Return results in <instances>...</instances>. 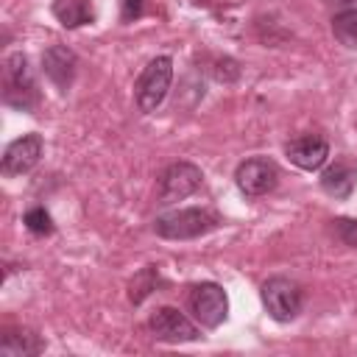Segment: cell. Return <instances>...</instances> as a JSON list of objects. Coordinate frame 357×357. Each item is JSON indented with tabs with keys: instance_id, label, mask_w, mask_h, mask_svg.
I'll list each match as a JSON object with an SVG mask.
<instances>
[{
	"instance_id": "obj_1",
	"label": "cell",
	"mask_w": 357,
	"mask_h": 357,
	"mask_svg": "<svg viewBox=\"0 0 357 357\" xmlns=\"http://www.w3.org/2000/svg\"><path fill=\"white\" fill-rule=\"evenodd\" d=\"M3 100L20 112H33L39 103V89L22 53H11L3 61Z\"/></svg>"
},
{
	"instance_id": "obj_2",
	"label": "cell",
	"mask_w": 357,
	"mask_h": 357,
	"mask_svg": "<svg viewBox=\"0 0 357 357\" xmlns=\"http://www.w3.org/2000/svg\"><path fill=\"white\" fill-rule=\"evenodd\" d=\"M218 215L212 209H201V206H187V209H176L167 215H159L153 220V231L159 237L167 240H192L201 237L206 231H212L218 226Z\"/></svg>"
},
{
	"instance_id": "obj_3",
	"label": "cell",
	"mask_w": 357,
	"mask_h": 357,
	"mask_svg": "<svg viewBox=\"0 0 357 357\" xmlns=\"http://www.w3.org/2000/svg\"><path fill=\"white\" fill-rule=\"evenodd\" d=\"M170 81H173V59L170 56L151 59L134 84V98H137L139 112H153L165 100Z\"/></svg>"
},
{
	"instance_id": "obj_4",
	"label": "cell",
	"mask_w": 357,
	"mask_h": 357,
	"mask_svg": "<svg viewBox=\"0 0 357 357\" xmlns=\"http://www.w3.org/2000/svg\"><path fill=\"white\" fill-rule=\"evenodd\" d=\"M201 184H204V173H201L198 165H192V162H173L159 176L156 198H159V204H176V201L190 198Z\"/></svg>"
},
{
	"instance_id": "obj_5",
	"label": "cell",
	"mask_w": 357,
	"mask_h": 357,
	"mask_svg": "<svg viewBox=\"0 0 357 357\" xmlns=\"http://www.w3.org/2000/svg\"><path fill=\"white\" fill-rule=\"evenodd\" d=\"M262 304H265V310H268V315L273 321H282L284 324V321H293L301 312L304 293H301V287L293 279L271 276L262 284Z\"/></svg>"
},
{
	"instance_id": "obj_6",
	"label": "cell",
	"mask_w": 357,
	"mask_h": 357,
	"mask_svg": "<svg viewBox=\"0 0 357 357\" xmlns=\"http://www.w3.org/2000/svg\"><path fill=\"white\" fill-rule=\"evenodd\" d=\"M234 181H237V187H240L243 195L259 198V195H268L279 184V167L268 156H251V159H245V162L237 165Z\"/></svg>"
},
{
	"instance_id": "obj_7",
	"label": "cell",
	"mask_w": 357,
	"mask_h": 357,
	"mask_svg": "<svg viewBox=\"0 0 357 357\" xmlns=\"http://www.w3.org/2000/svg\"><path fill=\"white\" fill-rule=\"evenodd\" d=\"M190 310L195 315V321L206 329H215L226 321L229 315V298L223 293L220 284L215 282H201L190 290Z\"/></svg>"
},
{
	"instance_id": "obj_8",
	"label": "cell",
	"mask_w": 357,
	"mask_h": 357,
	"mask_svg": "<svg viewBox=\"0 0 357 357\" xmlns=\"http://www.w3.org/2000/svg\"><path fill=\"white\" fill-rule=\"evenodd\" d=\"M151 332L156 340H165V343H187V340H198L201 332L198 326L176 307H159L151 321H148Z\"/></svg>"
},
{
	"instance_id": "obj_9",
	"label": "cell",
	"mask_w": 357,
	"mask_h": 357,
	"mask_svg": "<svg viewBox=\"0 0 357 357\" xmlns=\"http://www.w3.org/2000/svg\"><path fill=\"white\" fill-rule=\"evenodd\" d=\"M39 156H42V137H39V134H22L20 139H14V142L6 148L0 170H3L6 178L22 176V173H28V170L36 167Z\"/></svg>"
},
{
	"instance_id": "obj_10",
	"label": "cell",
	"mask_w": 357,
	"mask_h": 357,
	"mask_svg": "<svg viewBox=\"0 0 357 357\" xmlns=\"http://www.w3.org/2000/svg\"><path fill=\"white\" fill-rule=\"evenodd\" d=\"M284 153L290 156V162L301 170H318L324 167V162L329 159V142L318 134H301L296 139H290L284 145Z\"/></svg>"
},
{
	"instance_id": "obj_11",
	"label": "cell",
	"mask_w": 357,
	"mask_h": 357,
	"mask_svg": "<svg viewBox=\"0 0 357 357\" xmlns=\"http://www.w3.org/2000/svg\"><path fill=\"white\" fill-rule=\"evenodd\" d=\"M75 67H78V59L70 47L64 45H50L45 53H42V70L45 75L56 84L59 92H67L73 78H75Z\"/></svg>"
},
{
	"instance_id": "obj_12",
	"label": "cell",
	"mask_w": 357,
	"mask_h": 357,
	"mask_svg": "<svg viewBox=\"0 0 357 357\" xmlns=\"http://www.w3.org/2000/svg\"><path fill=\"white\" fill-rule=\"evenodd\" d=\"M42 349H45V343L33 329H25V326L3 329V337H0V354L3 357H33Z\"/></svg>"
},
{
	"instance_id": "obj_13",
	"label": "cell",
	"mask_w": 357,
	"mask_h": 357,
	"mask_svg": "<svg viewBox=\"0 0 357 357\" xmlns=\"http://www.w3.org/2000/svg\"><path fill=\"white\" fill-rule=\"evenodd\" d=\"M354 184H357V167H351L346 162H335L321 173V187L332 198H349Z\"/></svg>"
},
{
	"instance_id": "obj_14",
	"label": "cell",
	"mask_w": 357,
	"mask_h": 357,
	"mask_svg": "<svg viewBox=\"0 0 357 357\" xmlns=\"http://www.w3.org/2000/svg\"><path fill=\"white\" fill-rule=\"evenodd\" d=\"M53 17L64 28H78L92 22V3L89 0H53Z\"/></svg>"
},
{
	"instance_id": "obj_15",
	"label": "cell",
	"mask_w": 357,
	"mask_h": 357,
	"mask_svg": "<svg viewBox=\"0 0 357 357\" xmlns=\"http://www.w3.org/2000/svg\"><path fill=\"white\" fill-rule=\"evenodd\" d=\"M332 33L343 47H357V6L343 8L332 17Z\"/></svg>"
},
{
	"instance_id": "obj_16",
	"label": "cell",
	"mask_w": 357,
	"mask_h": 357,
	"mask_svg": "<svg viewBox=\"0 0 357 357\" xmlns=\"http://www.w3.org/2000/svg\"><path fill=\"white\" fill-rule=\"evenodd\" d=\"M156 284H159V271H156V268H142V271L131 279V287H128L131 301H134V304H142L145 296H151V293L156 290Z\"/></svg>"
},
{
	"instance_id": "obj_17",
	"label": "cell",
	"mask_w": 357,
	"mask_h": 357,
	"mask_svg": "<svg viewBox=\"0 0 357 357\" xmlns=\"http://www.w3.org/2000/svg\"><path fill=\"white\" fill-rule=\"evenodd\" d=\"M22 220H25V226H28L33 234H50V231H53V220H50V215H47L42 206L28 209Z\"/></svg>"
},
{
	"instance_id": "obj_18",
	"label": "cell",
	"mask_w": 357,
	"mask_h": 357,
	"mask_svg": "<svg viewBox=\"0 0 357 357\" xmlns=\"http://www.w3.org/2000/svg\"><path fill=\"white\" fill-rule=\"evenodd\" d=\"M335 229H337V237H340L346 245L357 248V220H351V218H337V220H335Z\"/></svg>"
},
{
	"instance_id": "obj_19",
	"label": "cell",
	"mask_w": 357,
	"mask_h": 357,
	"mask_svg": "<svg viewBox=\"0 0 357 357\" xmlns=\"http://www.w3.org/2000/svg\"><path fill=\"white\" fill-rule=\"evenodd\" d=\"M145 14V0H120V20L134 22Z\"/></svg>"
}]
</instances>
